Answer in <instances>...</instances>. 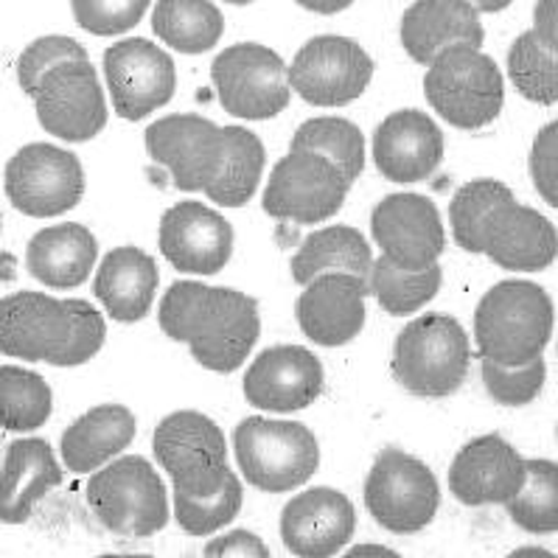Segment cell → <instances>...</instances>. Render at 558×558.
Segmentation results:
<instances>
[{
	"label": "cell",
	"mask_w": 558,
	"mask_h": 558,
	"mask_svg": "<svg viewBox=\"0 0 558 558\" xmlns=\"http://www.w3.org/2000/svg\"><path fill=\"white\" fill-rule=\"evenodd\" d=\"M158 323L166 337L185 342L191 356L214 374L242 368L262 335L256 298L199 281L171 283L160 301Z\"/></svg>",
	"instance_id": "obj_1"
},
{
	"label": "cell",
	"mask_w": 558,
	"mask_h": 558,
	"mask_svg": "<svg viewBox=\"0 0 558 558\" xmlns=\"http://www.w3.org/2000/svg\"><path fill=\"white\" fill-rule=\"evenodd\" d=\"M105 317L82 298L14 292L0 301V354L76 368L105 345Z\"/></svg>",
	"instance_id": "obj_2"
},
{
	"label": "cell",
	"mask_w": 558,
	"mask_h": 558,
	"mask_svg": "<svg viewBox=\"0 0 558 558\" xmlns=\"http://www.w3.org/2000/svg\"><path fill=\"white\" fill-rule=\"evenodd\" d=\"M553 337V301L538 283L499 281L480 298L474 342L480 360L525 365L545 354Z\"/></svg>",
	"instance_id": "obj_3"
},
{
	"label": "cell",
	"mask_w": 558,
	"mask_h": 558,
	"mask_svg": "<svg viewBox=\"0 0 558 558\" xmlns=\"http://www.w3.org/2000/svg\"><path fill=\"white\" fill-rule=\"evenodd\" d=\"M472 365L466 329L449 315H421L399 331L393 345L396 381L421 399H447L458 393Z\"/></svg>",
	"instance_id": "obj_4"
},
{
	"label": "cell",
	"mask_w": 558,
	"mask_h": 558,
	"mask_svg": "<svg viewBox=\"0 0 558 558\" xmlns=\"http://www.w3.org/2000/svg\"><path fill=\"white\" fill-rule=\"evenodd\" d=\"M233 449L244 480L267 494L295 492L320 466V444L301 421L250 415L239 421Z\"/></svg>",
	"instance_id": "obj_5"
},
{
	"label": "cell",
	"mask_w": 558,
	"mask_h": 558,
	"mask_svg": "<svg viewBox=\"0 0 558 558\" xmlns=\"http://www.w3.org/2000/svg\"><path fill=\"white\" fill-rule=\"evenodd\" d=\"M424 96L447 124L483 130L506 105V82L497 62L472 46H454L427 65Z\"/></svg>",
	"instance_id": "obj_6"
},
{
	"label": "cell",
	"mask_w": 558,
	"mask_h": 558,
	"mask_svg": "<svg viewBox=\"0 0 558 558\" xmlns=\"http://www.w3.org/2000/svg\"><path fill=\"white\" fill-rule=\"evenodd\" d=\"M87 506L119 536H155L169 522L163 480L141 454H124L96 469L87 483Z\"/></svg>",
	"instance_id": "obj_7"
},
{
	"label": "cell",
	"mask_w": 558,
	"mask_h": 558,
	"mask_svg": "<svg viewBox=\"0 0 558 558\" xmlns=\"http://www.w3.org/2000/svg\"><path fill=\"white\" fill-rule=\"evenodd\" d=\"M368 513L390 533H418L438 513L440 488L424 460L401 449H381L365 480Z\"/></svg>",
	"instance_id": "obj_8"
},
{
	"label": "cell",
	"mask_w": 558,
	"mask_h": 558,
	"mask_svg": "<svg viewBox=\"0 0 558 558\" xmlns=\"http://www.w3.org/2000/svg\"><path fill=\"white\" fill-rule=\"evenodd\" d=\"M151 452L178 494L214 492L230 472L225 433L197 410L166 415L151 435Z\"/></svg>",
	"instance_id": "obj_9"
},
{
	"label": "cell",
	"mask_w": 558,
	"mask_h": 558,
	"mask_svg": "<svg viewBox=\"0 0 558 558\" xmlns=\"http://www.w3.org/2000/svg\"><path fill=\"white\" fill-rule=\"evenodd\" d=\"M210 82L225 112L247 121L276 119L292 99L287 65L272 48L239 43L219 53L210 65Z\"/></svg>",
	"instance_id": "obj_10"
},
{
	"label": "cell",
	"mask_w": 558,
	"mask_h": 558,
	"mask_svg": "<svg viewBox=\"0 0 558 558\" xmlns=\"http://www.w3.org/2000/svg\"><path fill=\"white\" fill-rule=\"evenodd\" d=\"M349 189L351 183L331 160L315 151L290 149L269 171L262 205L264 214L281 222L317 225L335 217Z\"/></svg>",
	"instance_id": "obj_11"
},
{
	"label": "cell",
	"mask_w": 558,
	"mask_h": 558,
	"mask_svg": "<svg viewBox=\"0 0 558 558\" xmlns=\"http://www.w3.org/2000/svg\"><path fill=\"white\" fill-rule=\"evenodd\" d=\"M374 60L360 43L323 34L295 53L287 68L290 90L312 107H345L368 90Z\"/></svg>",
	"instance_id": "obj_12"
},
{
	"label": "cell",
	"mask_w": 558,
	"mask_h": 558,
	"mask_svg": "<svg viewBox=\"0 0 558 558\" xmlns=\"http://www.w3.org/2000/svg\"><path fill=\"white\" fill-rule=\"evenodd\" d=\"M7 197L34 219L68 214L82 203L85 169L73 151L53 144H28L7 166Z\"/></svg>",
	"instance_id": "obj_13"
},
{
	"label": "cell",
	"mask_w": 558,
	"mask_h": 558,
	"mask_svg": "<svg viewBox=\"0 0 558 558\" xmlns=\"http://www.w3.org/2000/svg\"><path fill=\"white\" fill-rule=\"evenodd\" d=\"M34 110L43 130L68 144L96 138L107 126V101L90 60L62 62L34 90Z\"/></svg>",
	"instance_id": "obj_14"
},
{
	"label": "cell",
	"mask_w": 558,
	"mask_h": 558,
	"mask_svg": "<svg viewBox=\"0 0 558 558\" xmlns=\"http://www.w3.org/2000/svg\"><path fill=\"white\" fill-rule=\"evenodd\" d=\"M105 80L112 110L124 121H141L169 105L178 87V71L163 48L144 37H132L105 51Z\"/></svg>",
	"instance_id": "obj_15"
},
{
	"label": "cell",
	"mask_w": 558,
	"mask_h": 558,
	"mask_svg": "<svg viewBox=\"0 0 558 558\" xmlns=\"http://www.w3.org/2000/svg\"><path fill=\"white\" fill-rule=\"evenodd\" d=\"M146 151L166 166L180 191H205L222 163V126L203 116H166L149 124L144 135Z\"/></svg>",
	"instance_id": "obj_16"
},
{
	"label": "cell",
	"mask_w": 558,
	"mask_h": 558,
	"mask_svg": "<svg viewBox=\"0 0 558 558\" xmlns=\"http://www.w3.org/2000/svg\"><path fill=\"white\" fill-rule=\"evenodd\" d=\"M371 233L381 256L408 269L429 267L447 247V230L429 197L390 194L371 214Z\"/></svg>",
	"instance_id": "obj_17"
},
{
	"label": "cell",
	"mask_w": 558,
	"mask_h": 558,
	"mask_svg": "<svg viewBox=\"0 0 558 558\" xmlns=\"http://www.w3.org/2000/svg\"><path fill=\"white\" fill-rule=\"evenodd\" d=\"M158 244L166 262L189 276H214L233 256V228L203 203L171 205L160 219Z\"/></svg>",
	"instance_id": "obj_18"
},
{
	"label": "cell",
	"mask_w": 558,
	"mask_h": 558,
	"mask_svg": "<svg viewBox=\"0 0 558 558\" xmlns=\"http://www.w3.org/2000/svg\"><path fill=\"white\" fill-rule=\"evenodd\" d=\"M323 365L303 345H276L253 360L244 376L247 404L267 413H298L323 393Z\"/></svg>",
	"instance_id": "obj_19"
},
{
	"label": "cell",
	"mask_w": 558,
	"mask_h": 558,
	"mask_svg": "<svg viewBox=\"0 0 558 558\" xmlns=\"http://www.w3.org/2000/svg\"><path fill=\"white\" fill-rule=\"evenodd\" d=\"M356 531V511L351 499L337 488H306L283 506V547L303 558L337 556Z\"/></svg>",
	"instance_id": "obj_20"
},
{
	"label": "cell",
	"mask_w": 558,
	"mask_h": 558,
	"mask_svg": "<svg viewBox=\"0 0 558 558\" xmlns=\"http://www.w3.org/2000/svg\"><path fill=\"white\" fill-rule=\"evenodd\" d=\"M368 283L349 272H326L303 283L298 298V326L323 349H340L360 337L365 326Z\"/></svg>",
	"instance_id": "obj_21"
},
{
	"label": "cell",
	"mask_w": 558,
	"mask_h": 558,
	"mask_svg": "<svg viewBox=\"0 0 558 558\" xmlns=\"http://www.w3.org/2000/svg\"><path fill=\"white\" fill-rule=\"evenodd\" d=\"M525 483V458L502 435H480L449 469V492L469 508L506 506Z\"/></svg>",
	"instance_id": "obj_22"
},
{
	"label": "cell",
	"mask_w": 558,
	"mask_h": 558,
	"mask_svg": "<svg viewBox=\"0 0 558 558\" xmlns=\"http://www.w3.org/2000/svg\"><path fill=\"white\" fill-rule=\"evenodd\" d=\"M444 160V132L421 110L390 112L376 126L374 163L390 183H421Z\"/></svg>",
	"instance_id": "obj_23"
},
{
	"label": "cell",
	"mask_w": 558,
	"mask_h": 558,
	"mask_svg": "<svg viewBox=\"0 0 558 558\" xmlns=\"http://www.w3.org/2000/svg\"><path fill=\"white\" fill-rule=\"evenodd\" d=\"M401 46L410 60L429 65L438 53L454 46H483V23L480 12L466 0H415L401 14Z\"/></svg>",
	"instance_id": "obj_24"
},
{
	"label": "cell",
	"mask_w": 558,
	"mask_h": 558,
	"mask_svg": "<svg viewBox=\"0 0 558 558\" xmlns=\"http://www.w3.org/2000/svg\"><path fill=\"white\" fill-rule=\"evenodd\" d=\"M556 247L558 236L550 219L511 199L488 225L480 253L502 269L538 272L556 262Z\"/></svg>",
	"instance_id": "obj_25"
},
{
	"label": "cell",
	"mask_w": 558,
	"mask_h": 558,
	"mask_svg": "<svg viewBox=\"0 0 558 558\" xmlns=\"http://www.w3.org/2000/svg\"><path fill=\"white\" fill-rule=\"evenodd\" d=\"M62 483V469L48 440H12L0 469V522L23 525L34 506Z\"/></svg>",
	"instance_id": "obj_26"
},
{
	"label": "cell",
	"mask_w": 558,
	"mask_h": 558,
	"mask_svg": "<svg viewBox=\"0 0 558 558\" xmlns=\"http://www.w3.org/2000/svg\"><path fill=\"white\" fill-rule=\"evenodd\" d=\"M158 264L141 247H116L101 262L93 292L107 315L119 323H138L149 315L158 295Z\"/></svg>",
	"instance_id": "obj_27"
},
{
	"label": "cell",
	"mask_w": 558,
	"mask_h": 558,
	"mask_svg": "<svg viewBox=\"0 0 558 558\" xmlns=\"http://www.w3.org/2000/svg\"><path fill=\"white\" fill-rule=\"evenodd\" d=\"M99 258V242L80 222L51 225L34 233L26 247V267L51 290H73L90 278Z\"/></svg>",
	"instance_id": "obj_28"
},
{
	"label": "cell",
	"mask_w": 558,
	"mask_h": 558,
	"mask_svg": "<svg viewBox=\"0 0 558 558\" xmlns=\"http://www.w3.org/2000/svg\"><path fill=\"white\" fill-rule=\"evenodd\" d=\"M138 433V421L124 404H99L73 421L62 435L68 472L90 474L124 452Z\"/></svg>",
	"instance_id": "obj_29"
},
{
	"label": "cell",
	"mask_w": 558,
	"mask_h": 558,
	"mask_svg": "<svg viewBox=\"0 0 558 558\" xmlns=\"http://www.w3.org/2000/svg\"><path fill=\"white\" fill-rule=\"evenodd\" d=\"M371 264V247L365 242L360 230L351 225H329L303 239L298 253L292 256V281L310 283L312 278L326 276V272H349L356 278H368Z\"/></svg>",
	"instance_id": "obj_30"
},
{
	"label": "cell",
	"mask_w": 558,
	"mask_h": 558,
	"mask_svg": "<svg viewBox=\"0 0 558 558\" xmlns=\"http://www.w3.org/2000/svg\"><path fill=\"white\" fill-rule=\"evenodd\" d=\"M222 163L205 194L222 208H242L258 191L267 151L256 132L244 126H222Z\"/></svg>",
	"instance_id": "obj_31"
},
{
	"label": "cell",
	"mask_w": 558,
	"mask_h": 558,
	"mask_svg": "<svg viewBox=\"0 0 558 558\" xmlns=\"http://www.w3.org/2000/svg\"><path fill=\"white\" fill-rule=\"evenodd\" d=\"M151 32L180 53H205L222 40L225 21L210 0H158Z\"/></svg>",
	"instance_id": "obj_32"
},
{
	"label": "cell",
	"mask_w": 558,
	"mask_h": 558,
	"mask_svg": "<svg viewBox=\"0 0 558 558\" xmlns=\"http://www.w3.org/2000/svg\"><path fill=\"white\" fill-rule=\"evenodd\" d=\"M440 281H444V272H440L438 262L429 264V267L408 269L390 262L388 256L376 258L371 264L368 278H365L368 295H374L381 310L393 317H404L424 310L438 295Z\"/></svg>",
	"instance_id": "obj_33"
},
{
	"label": "cell",
	"mask_w": 558,
	"mask_h": 558,
	"mask_svg": "<svg viewBox=\"0 0 558 558\" xmlns=\"http://www.w3.org/2000/svg\"><path fill=\"white\" fill-rule=\"evenodd\" d=\"M508 76L533 105L553 107L558 101V43L536 28L519 34L508 48Z\"/></svg>",
	"instance_id": "obj_34"
},
{
	"label": "cell",
	"mask_w": 558,
	"mask_h": 558,
	"mask_svg": "<svg viewBox=\"0 0 558 558\" xmlns=\"http://www.w3.org/2000/svg\"><path fill=\"white\" fill-rule=\"evenodd\" d=\"M53 410L48 381L21 365H0V427L12 433L40 429Z\"/></svg>",
	"instance_id": "obj_35"
},
{
	"label": "cell",
	"mask_w": 558,
	"mask_h": 558,
	"mask_svg": "<svg viewBox=\"0 0 558 558\" xmlns=\"http://www.w3.org/2000/svg\"><path fill=\"white\" fill-rule=\"evenodd\" d=\"M511 199H517L513 191L499 180L483 178L460 185L449 203V222H452V236L458 247L466 253H480L488 225L497 217V210Z\"/></svg>",
	"instance_id": "obj_36"
},
{
	"label": "cell",
	"mask_w": 558,
	"mask_h": 558,
	"mask_svg": "<svg viewBox=\"0 0 558 558\" xmlns=\"http://www.w3.org/2000/svg\"><path fill=\"white\" fill-rule=\"evenodd\" d=\"M513 525L533 536L558 531V466L553 460H525V483L506 502Z\"/></svg>",
	"instance_id": "obj_37"
},
{
	"label": "cell",
	"mask_w": 558,
	"mask_h": 558,
	"mask_svg": "<svg viewBox=\"0 0 558 558\" xmlns=\"http://www.w3.org/2000/svg\"><path fill=\"white\" fill-rule=\"evenodd\" d=\"M290 149L323 155L345 174L351 185L365 169V138H362L360 126L345 119H337V116L303 121L295 135H292Z\"/></svg>",
	"instance_id": "obj_38"
},
{
	"label": "cell",
	"mask_w": 558,
	"mask_h": 558,
	"mask_svg": "<svg viewBox=\"0 0 558 558\" xmlns=\"http://www.w3.org/2000/svg\"><path fill=\"white\" fill-rule=\"evenodd\" d=\"M242 480L233 472L219 483L214 492L205 494H178L174 492V519L191 536H210L222 531L228 522L242 511Z\"/></svg>",
	"instance_id": "obj_39"
},
{
	"label": "cell",
	"mask_w": 558,
	"mask_h": 558,
	"mask_svg": "<svg viewBox=\"0 0 558 558\" xmlns=\"http://www.w3.org/2000/svg\"><path fill=\"white\" fill-rule=\"evenodd\" d=\"M480 376L486 393L506 408H525L545 388V360L525 362V365H499L492 360H480Z\"/></svg>",
	"instance_id": "obj_40"
},
{
	"label": "cell",
	"mask_w": 558,
	"mask_h": 558,
	"mask_svg": "<svg viewBox=\"0 0 558 558\" xmlns=\"http://www.w3.org/2000/svg\"><path fill=\"white\" fill-rule=\"evenodd\" d=\"M151 0H73V21L96 37H116L141 23Z\"/></svg>",
	"instance_id": "obj_41"
},
{
	"label": "cell",
	"mask_w": 558,
	"mask_h": 558,
	"mask_svg": "<svg viewBox=\"0 0 558 558\" xmlns=\"http://www.w3.org/2000/svg\"><path fill=\"white\" fill-rule=\"evenodd\" d=\"M76 60H87L85 46H80L71 37H62V34H48V37L34 40L21 53V60H17V82H21V87L28 96H34V90H37V85H40L48 71H53L62 62Z\"/></svg>",
	"instance_id": "obj_42"
},
{
	"label": "cell",
	"mask_w": 558,
	"mask_h": 558,
	"mask_svg": "<svg viewBox=\"0 0 558 558\" xmlns=\"http://www.w3.org/2000/svg\"><path fill=\"white\" fill-rule=\"evenodd\" d=\"M527 169H531L533 189L538 191V197L545 199L550 208L558 205V126L556 121H550L547 126L536 132L531 146V160H527Z\"/></svg>",
	"instance_id": "obj_43"
},
{
	"label": "cell",
	"mask_w": 558,
	"mask_h": 558,
	"mask_svg": "<svg viewBox=\"0 0 558 558\" xmlns=\"http://www.w3.org/2000/svg\"><path fill=\"white\" fill-rule=\"evenodd\" d=\"M205 556H233V558H267L269 547L264 545L256 533L250 531H230L225 536L210 538L205 545Z\"/></svg>",
	"instance_id": "obj_44"
},
{
	"label": "cell",
	"mask_w": 558,
	"mask_h": 558,
	"mask_svg": "<svg viewBox=\"0 0 558 558\" xmlns=\"http://www.w3.org/2000/svg\"><path fill=\"white\" fill-rule=\"evenodd\" d=\"M533 28H536L542 37L558 43V9L556 0H538L536 9H533Z\"/></svg>",
	"instance_id": "obj_45"
},
{
	"label": "cell",
	"mask_w": 558,
	"mask_h": 558,
	"mask_svg": "<svg viewBox=\"0 0 558 558\" xmlns=\"http://www.w3.org/2000/svg\"><path fill=\"white\" fill-rule=\"evenodd\" d=\"M295 3L303 9H310V12L315 14H337V12H345L354 0H295Z\"/></svg>",
	"instance_id": "obj_46"
},
{
	"label": "cell",
	"mask_w": 558,
	"mask_h": 558,
	"mask_svg": "<svg viewBox=\"0 0 558 558\" xmlns=\"http://www.w3.org/2000/svg\"><path fill=\"white\" fill-rule=\"evenodd\" d=\"M466 3H472L480 14H494L511 7L513 0H466Z\"/></svg>",
	"instance_id": "obj_47"
},
{
	"label": "cell",
	"mask_w": 558,
	"mask_h": 558,
	"mask_svg": "<svg viewBox=\"0 0 558 558\" xmlns=\"http://www.w3.org/2000/svg\"><path fill=\"white\" fill-rule=\"evenodd\" d=\"M349 556H399V553L381 545H360V547H351Z\"/></svg>",
	"instance_id": "obj_48"
},
{
	"label": "cell",
	"mask_w": 558,
	"mask_h": 558,
	"mask_svg": "<svg viewBox=\"0 0 558 558\" xmlns=\"http://www.w3.org/2000/svg\"><path fill=\"white\" fill-rule=\"evenodd\" d=\"M225 3H233V7H247V3H256V0H225Z\"/></svg>",
	"instance_id": "obj_49"
},
{
	"label": "cell",
	"mask_w": 558,
	"mask_h": 558,
	"mask_svg": "<svg viewBox=\"0 0 558 558\" xmlns=\"http://www.w3.org/2000/svg\"><path fill=\"white\" fill-rule=\"evenodd\" d=\"M0 233H3V217H0Z\"/></svg>",
	"instance_id": "obj_50"
}]
</instances>
